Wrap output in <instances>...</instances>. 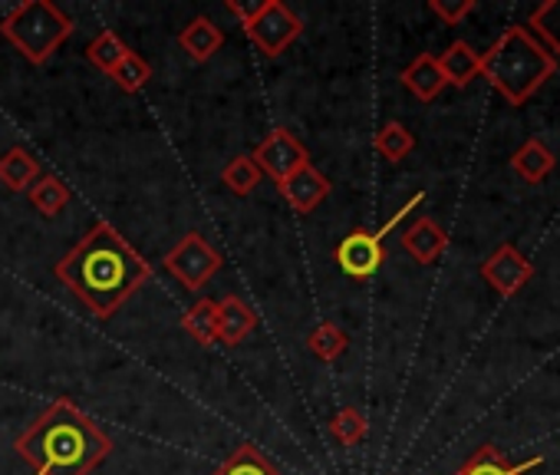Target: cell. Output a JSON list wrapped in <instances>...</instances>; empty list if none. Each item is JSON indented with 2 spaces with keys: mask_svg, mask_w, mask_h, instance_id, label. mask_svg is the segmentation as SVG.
<instances>
[{
  "mask_svg": "<svg viewBox=\"0 0 560 475\" xmlns=\"http://www.w3.org/2000/svg\"><path fill=\"white\" fill-rule=\"evenodd\" d=\"M54 275L96 321H109L152 281V265L126 242L119 228L96 221L54 265Z\"/></svg>",
  "mask_w": 560,
  "mask_h": 475,
  "instance_id": "1",
  "label": "cell"
},
{
  "mask_svg": "<svg viewBox=\"0 0 560 475\" xmlns=\"http://www.w3.org/2000/svg\"><path fill=\"white\" fill-rule=\"evenodd\" d=\"M18 455L34 475H93L113 455V436L70 396H57L14 439Z\"/></svg>",
  "mask_w": 560,
  "mask_h": 475,
  "instance_id": "2",
  "label": "cell"
},
{
  "mask_svg": "<svg viewBox=\"0 0 560 475\" xmlns=\"http://www.w3.org/2000/svg\"><path fill=\"white\" fill-rule=\"evenodd\" d=\"M553 54L530 34L527 24L508 27L488 54H481V77L511 103L524 106L553 73H557Z\"/></svg>",
  "mask_w": 560,
  "mask_h": 475,
  "instance_id": "3",
  "label": "cell"
},
{
  "mask_svg": "<svg viewBox=\"0 0 560 475\" xmlns=\"http://www.w3.org/2000/svg\"><path fill=\"white\" fill-rule=\"evenodd\" d=\"M77 24L50 0H24L4 21H0V37H4L31 67H44L57 57V50L73 37Z\"/></svg>",
  "mask_w": 560,
  "mask_h": 475,
  "instance_id": "4",
  "label": "cell"
},
{
  "mask_svg": "<svg viewBox=\"0 0 560 475\" xmlns=\"http://www.w3.org/2000/svg\"><path fill=\"white\" fill-rule=\"evenodd\" d=\"M228 11L241 21L250 44L270 60L284 54L304 34V21L284 4V0H257V4L228 0Z\"/></svg>",
  "mask_w": 560,
  "mask_h": 475,
  "instance_id": "5",
  "label": "cell"
},
{
  "mask_svg": "<svg viewBox=\"0 0 560 475\" xmlns=\"http://www.w3.org/2000/svg\"><path fill=\"white\" fill-rule=\"evenodd\" d=\"M422 201H425V192H416V195H412L399 211H393V218L383 221L376 231H370V228H353V231L343 238V242L337 245V252H334L340 271H343L347 278H353V281H370V278L386 265V234H389L409 211H416Z\"/></svg>",
  "mask_w": 560,
  "mask_h": 475,
  "instance_id": "6",
  "label": "cell"
},
{
  "mask_svg": "<svg viewBox=\"0 0 560 475\" xmlns=\"http://www.w3.org/2000/svg\"><path fill=\"white\" fill-rule=\"evenodd\" d=\"M165 271L172 278H178L188 291H201L221 268H224V258L218 248L208 245V238L201 231H188L185 238H178V245L165 252L162 258Z\"/></svg>",
  "mask_w": 560,
  "mask_h": 475,
  "instance_id": "7",
  "label": "cell"
},
{
  "mask_svg": "<svg viewBox=\"0 0 560 475\" xmlns=\"http://www.w3.org/2000/svg\"><path fill=\"white\" fill-rule=\"evenodd\" d=\"M250 159L257 162L260 175H270L273 185L280 188L298 169H304V165L311 162V152H307V146H304L291 129L277 126V129H270V132L254 146Z\"/></svg>",
  "mask_w": 560,
  "mask_h": 475,
  "instance_id": "8",
  "label": "cell"
},
{
  "mask_svg": "<svg viewBox=\"0 0 560 475\" xmlns=\"http://www.w3.org/2000/svg\"><path fill=\"white\" fill-rule=\"evenodd\" d=\"M481 278H485L501 298H511V294H517V291L534 278V265H530L527 255L517 252L514 245H501L491 258H485Z\"/></svg>",
  "mask_w": 560,
  "mask_h": 475,
  "instance_id": "9",
  "label": "cell"
},
{
  "mask_svg": "<svg viewBox=\"0 0 560 475\" xmlns=\"http://www.w3.org/2000/svg\"><path fill=\"white\" fill-rule=\"evenodd\" d=\"M334 192L330 178L314 165L307 162L304 169H298L284 185H280V195H284V201L298 211V215H311L320 201H327Z\"/></svg>",
  "mask_w": 560,
  "mask_h": 475,
  "instance_id": "10",
  "label": "cell"
},
{
  "mask_svg": "<svg viewBox=\"0 0 560 475\" xmlns=\"http://www.w3.org/2000/svg\"><path fill=\"white\" fill-rule=\"evenodd\" d=\"M402 248L412 255V262H419V265H435V262L448 252V231H445L435 218L422 215V218H416V221L402 231Z\"/></svg>",
  "mask_w": 560,
  "mask_h": 475,
  "instance_id": "11",
  "label": "cell"
},
{
  "mask_svg": "<svg viewBox=\"0 0 560 475\" xmlns=\"http://www.w3.org/2000/svg\"><path fill=\"white\" fill-rule=\"evenodd\" d=\"M257 331V311L237 294H224L218 301V344L237 347Z\"/></svg>",
  "mask_w": 560,
  "mask_h": 475,
  "instance_id": "12",
  "label": "cell"
},
{
  "mask_svg": "<svg viewBox=\"0 0 560 475\" xmlns=\"http://www.w3.org/2000/svg\"><path fill=\"white\" fill-rule=\"evenodd\" d=\"M178 47H182V54H185L188 60L208 63V60L224 47V34H221V27H218L214 21L195 18V21H188V27H182Z\"/></svg>",
  "mask_w": 560,
  "mask_h": 475,
  "instance_id": "13",
  "label": "cell"
},
{
  "mask_svg": "<svg viewBox=\"0 0 560 475\" xmlns=\"http://www.w3.org/2000/svg\"><path fill=\"white\" fill-rule=\"evenodd\" d=\"M40 175H44L40 159L24 146H11L4 155H0V185L8 192H31V185Z\"/></svg>",
  "mask_w": 560,
  "mask_h": 475,
  "instance_id": "14",
  "label": "cell"
},
{
  "mask_svg": "<svg viewBox=\"0 0 560 475\" xmlns=\"http://www.w3.org/2000/svg\"><path fill=\"white\" fill-rule=\"evenodd\" d=\"M435 60H439V70H442L445 83L455 86V90H465L471 80L481 77V54H475L471 44H465V40H455Z\"/></svg>",
  "mask_w": 560,
  "mask_h": 475,
  "instance_id": "15",
  "label": "cell"
},
{
  "mask_svg": "<svg viewBox=\"0 0 560 475\" xmlns=\"http://www.w3.org/2000/svg\"><path fill=\"white\" fill-rule=\"evenodd\" d=\"M540 462H544V459L534 455V459L514 465V462H508V455H504L498 445H481V449L471 452V459H468L455 475H527V472H534Z\"/></svg>",
  "mask_w": 560,
  "mask_h": 475,
  "instance_id": "16",
  "label": "cell"
},
{
  "mask_svg": "<svg viewBox=\"0 0 560 475\" xmlns=\"http://www.w3.org/2000/svg\"><path fill=\"white\" fill-rule=\"evenodd\" d=\"M399 80H402V86H406L416 100H422V103L439 100V93L448 86L445 77H442V70H439V60H435L432 54H419V57L402 70Z\"/></svg>",
  "mask_w": 560,
  "mask_h": 475,
  "instance_id": "17",
  "label": "cell"
},
{
  "mask_svg": "<svg viewBox=\"0 0 560 475\" xmlns=\"http://www.w3.org/2000/svg\"><path fill=\"white\" fill-rule=\"evenodd\" d=\"M511 169H514L524 182L537 185V182H544V178L557 169V155H553L540 139H527V142L511 155Z\"/></svg>",
  "mask_w": 560,
  "mask_h": 475,
  "instance_id": "18",
  "label": "cell"
},
{
  "mask_svg": "<svg viewBox=\"0 0 560 475\" xmlns=\"http://www.w3.org/2000/svg\"><path fill=\"white\" fill-rule=\"evenodd\" d=\"M182 331L198 344V347H214L218 344V301L201 298L182 314Z\"/></svg>",
  "mask_w": 560,
  "mask_h": 475,
  "instance_id": "19",
  "label": "cell"
},
{
  "mask_svg": "<svg viewBox=\"0 0 560 475\" xmlns=\"http://www.w3.org/2000/svg\"><path fill=\"white\" fill-rule=\"evenodd\" d=\"M211 475H284L254 442H241Z\"/></svg>",
  "mask_w": 560,
  "mask_h": 475,
  "instance_id": "20",
  "label": "cell"
},
{
  "mask_svg": "<svg viewBox=\"0 0 560 475\" xmlns=\"http://www.w3.org/2000/svg\"><path fill=\"white\" fill-rule=\"evenodd\" d=\"M73 201V192L70 185L60 178V175H40L34 185H31V205L44 215V218H57L67 205Z\"/></svg>",
  "mask_w": 560,
  "mask_h": 475,
  "instance_id": "21",
  "label": "cell"
},
{
  "mask_svg": "<svg viewBox=\"0 0 560 475\" xmlns=\"http://www.w3.org/2000/svg\"><path fill=\"white\" fill-rule=\"evenodd\" d=\"M527 27L553 54V60L560 63V0H547V4L534 8Z\"/></svg>",
  "mask_w": 560,
  "mask_h": 475,
  "instance_id": "22",
  "label": "cell"
},
{
  "mask_svg": "<svg viewBox=\"0 0 560 475\" xmlns=\"http://www.w3.org/2000/svg\"><path fill=\"white\" fill-rule=\"evenodd\" d=\"M373 149H376L386 162H402V159L416 149V136H412L399 119H389V123L373 136Z\"/></svg>",
  "mask_w": 560,
  "mask_h": 475,
  "instance_id": "23",
  "label": "cell"
},
{
  "mask_svg": "<svg viewBox=\"0 0 560 475\" xmlns=\"http://www.w3.org/2000/svg\"><path fill=\"white\" fill-rule=\"evenodd\" d=\"M307 347H311V354H314L317 360H324V363H334L337 357H343V354H347V347H350V337L343 334V327H340V324H334V321H324V324H317V327L311 331V337H307Z\"/></svg>",
  "mask_w": 560,
  "mask_h": 475,
  "instance_id": "24",
  "label": "cell"
},
{
  "mask_svg": "<svg viewBox=\"0 0 560 475\" xmlns=\"http://www.w3.org/2000/svg\"><path fill=\"white\" fill-rule=\"evenodd\" d=\"M221 185H228V192L247 198L257 185H260V169L257 162L250 159V152H241L234 155L224 169H221Z\"/></svg>",
  "mask_w": 560,
  "mask_h": 475,
  "instance_id": "25",
  "label": "cell"
},
{
  "mask_svg": "<svg viewBox=\"0 0 560 475\" xmlns=\"http://www.w3.org/2000/svg\"><path fill=\"white\" fill-rule=\"evenodd\" d=\"M129 54V47H126V40L116 34V31H103V34H96L93 37V44L86 47V60L96 67V70H103V73H113L119 63H122V57Z\"/></svg>",
  "mask_w": 560,
  "mask_h": 475,
  "instance_id": "26",
  "label": "cell"
},
{
  "mask_svg": "<svg viewBox=\"0 0 560 475\" xmlns=\"http://www.w3.org/2000/svg\"><path fill=\"white\" fill-rule=\"evenodd\" d=\"M366 432H370V422H366L363 409H357V406H343V409H337L334 419H330V436H334L340 445H347V449L360 445V442L366 439Z\"/></svg>",
  "mask_w": 560,
  "mask_h": 475,
  "instance_id": "27",
  "label": "cell"
},
{
  "mask_svg": "<svg viewBox=\"0 0 560 475\" xmlns=\"http://www.w3.org/2000/svg\"><path fill=\"white\" fill-rule=\"evenodd\" d=\"M116 83H119V90H126V93H139L149 80H152V67H149V60L145 57H139V54H126L122 57V63L109 73Z\"/></svg>",
  "mask_w": 560,
  "mask_h": 475,
  "instance_id": "28",
  "label": "cell"
},
{
  "mask_svg": "<svg viewBox=\"0 0 560 475\" xmlns=\"http://www.w3.org/2000/svg\"><path fill=\"white\" fill-rule=\"evenodd\" d=\"M429 11L448 24V27H458L471 11H475V0H429Z\"/></svg>",
  "mask_w": 560,
  "mask_h": 475,
  "instance_id": "29",
  "label": "cell"
}]
</instances>
